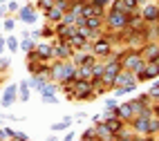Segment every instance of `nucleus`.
<instances>
[{
  "mask_svg": "<svg viewBox=\"0 0 159 141\" xmlns=\"http://www.w3.org/2000/svg\"><path fill=\"white\" fill-rule=\"evenodd\" d=\"M74 72H76V65H74L72 61H56V63H52V81H56V83L74 81Z\"/></svg>",
  "mask_w": 159,
  "mask_h": 141,
  "instance_id": "1",
  "label": "nucleus"
},
{
  "mask_svg": "<svg viewBox=\"0 0 159 141\" xmlns=\"http://www.w3.org/2000/svg\"><path fill=\"white\" fill-rule=\"evenodd\" d=\"M123 70L121 61H105V67H103V76H101V83L103 88H114V81L119 76V72Z\"/></svg>",
  "mask_w": 159,
  "mask_h": 141,
  "instance_id": "2",
  "label": "nucleus"
},
{
  "mask_svg": "<svg viewBox=\"0 0 159 141\" xmlns=\"http://www.w3.org/2000/svg\"><path fill=\"white\" fill-rule=\"evenodd\" d=\"M121 65H123V70H130L134 74H139L146 67V61H143V56L139 54V49H137V52H125L123 58H121Z\"/></svg>",
  "mask_w": 159,
  "mask_h": 141,
  "instance_id": "3",
  "label": "nucleus"
},
{
  "mask_svg": "<svg viewBox=\"0 0 159 141\" xmlns=\"http://www.w3.org/2000/svg\"><path fill=\"white\" fill-rule=\"evenodd\" d=\"M97 96V92H94L92 88V81H85V79H79V81H74V99H79V101H90Z\"/></svg>",
  "mask_w": 159,
  "mask_h": 141,
  "instance_id": "4",
  "label": "nucleus"
},
{
  "mask_svg": "<svg viewBox=\"0 0 159 141\" xmlns=\"http://www.w3.org/2000/svg\"><path fill=\"white\" fill-rule=\"evenodd\" d=\"M103 20H105V25H108V29H125V23H128V14L116 11V9H110V11L103 16Z\"/></svg>",
  "mask_w": 159,
  "mask_h": 141,
  "instance_id": "5",
  "label": "nucleus"
},
{
  "mask_svg": "<svg viewBox=\"0 0 159 141\" xmlns=\"http://www.w3.org/2000/svg\"><path fill=\"white\" fill-rule=\"evenodd\" d=\"M72 54H74V49L70 47L67 40H56L54 45H52V58L54 61H70Z\"/></svg>",
  "mask_w": 159,
  "mask_h": 141,
  "instance_id": "6",
  "label": "nucleus"
},
{
  "mask_svg": "<svg viewBox=\"0 0 159 141\" xmlns=\"http://www.w3.org/2000/svg\"><path fill=\"white\" fill-rule=\"evenodd\" d=\"M92 54L94 56H110L112 54V43L105 38V36H101V38H97L94 40V45H92Z\"/></svg>",
  "mask_w": 159,
  "mask_h": 141,
  "instance_id": "7",
  "label": "nucleus"
},
{
  "mask_svg": "<svg viewBox=\"0 0 159 141\" xmlns=\"http://www.w3.org/2000/svg\"><path fill=\"white\" fill-rule=\"evenodd\" d=\"M18 18L23 20V23H27V25H34L36 20H38V14H36V7H34V5L20 7V9H18Z\"/></svg>",
  "mask_w": 159,
  "mask_h": 141,
  "instance_id": "8",
  "label": "nucleus"
},
{
  "mask_svg": "<svg viewBox=\"0 0 159 141\" xmlns=\"http://www.w3.org/2000/svg\"><path fill=\"white\" fill-rule=\"evenodd\" d=\"M139 54L143 56V61L146 63H150V61H155L157 58V54H159V43H143V47L139 49Z\"/></svg>",
  "mask_w": 159,
  "mask_h": 141,
  "instance_id": "9",
  "label": "nucleus"
},
{
  "mask_svg": "<svg viewBox=\"0 0 159 141\" xmlns=\"http://www.w3.org/2000/svg\"><path fill=\"white\" fill-rule=\"evenodd\" d=\"M157 76H159V67L155 63H146V67L137 74V83H139V81H152Z\"/></svg>",
  "mask_w": 159,
  "mask_h": 141,
  "instance_id": "10",
  "label": "nucleus"
},
{
  "mask_svg": "<svg viewBox=\"0 0 159 141\" xmlns=\"http://www.w3.org/2000/svg\"><path fill=\"white\" fill-rule=\"evenodd\" d=\"M18 99V85H9V88L2 92V99H0V103H2V107H11Z\"/></svg>",
  "mask_w": 159,
  "mask_h": 141,
  "instance_id": "11",
  "label": "nucleus"
},
{
  "mask_svg": "<svg viewBox=\"0 0 159 141\" xmlns=\"http://www.w3.org/2000/svg\"><path fill=\"white\" fill-rule=\"evenodd\" d=\"M141 18H143L146 25H155L157 20H159V7H157V5H148V7H143Z\"/></svg>",
  "mask_w": 159,
  "mask_h": 141,
  "instance_id": "12",
  "label": "nucleus"
},
{
  "mask_svg": "<svg viewBox=\"0 0 159 141\" xmlns=\"http://www.w3.org/2000/svg\"><path fill=\"white\" fill-rule=\"evenodd\" d=\"M67 43H70V47H72L74 52H76V49H83V47H88V38L83 36L79 29H76V31H74V34L67 38Z\"/></svg>",
  "mask_w": 159,
  "mask_h": 141,
  "instance_id": "13",
  "label": "nucleus"
},
{
  "mask_svg": "<svg viewBox=\"0 0 159 141\" xmlns=\"http://www.w3.org/2000/svg\"><path fill=\"white\" fill-rule=\"evenodd\" d=\"M63 14H65V11H63L61 7L52 5L47 11H45V18H47V23H49V25H56V23H61V20H63Z\"/></svg>",
  "mask_w": 159,
  "mask_h": 141,
  "instance_id": "14",
  "label": "nucleus"
},
{
  "mask_svg": "<svg viewBox=\"0 0 159 141\" xmlns=\"http://www.w3.org/2000/svg\"><path fill=\"white\" fill-rule=\"evenodd\" d=\"M116 116H119V119H123V121H132V116H134L132 101H130V103H123V105H119V110H116Z\"/></svg>",
  "mask_w": 159,
  "mask_h": 141,
  "instance_id": "15",
  "label": "nucleus"
},
{
  "mask_svg": "<svg viewBox=\"0 0 159 141\" xmlns=\"http://www.w3.org/2000/svg\"><path fill=\"white\" fill-rule=\"evenodd\" d=\"M36 54H38V61H49L52 58V45L47 43H36Z\"/></svg>",
  "mask_w": 159,
  "mask_h": 141,
  "instance_id": "16",
  "label": "nucleus"
},
{
  "mask_svg": "<svg viewBox=\"0 0 159 141\" xmlns=\"http://www.w3.org/2000/svg\"><path fill=\"white\" fill-rule=\"evenodd\" d=\"M103 25H105L103 16H90V18L85 20V27H88L90 31H101V29H103Z\"/></svg>",
  "mask_w": 159,
  "mask_h": 141,
  "instance_id": "17",
  "label": "nucleus"
},
{
  "mask_svg": "<svg viewBox=\"0 0 159 141\" xmlns=\"http://www.w3.org/2000/svg\"><path fill=\"white\" fill-rule=\"evenodd\" d=\"M72 121H74L72 116H65L63 121H56V123H52V132H63V130H67V128L72 125Z\"/></svg>",
  "mask_w": 159,
  "mask_h": 141,
  "instance_id": "18",
  "label": "nucleus"
},
{
  "mask_svg": "<svg viewBox=\"0 0 159 141\" xmlns=\"http://www.w3.org/2000/svg\"><path fill=\"white\" fill-rule=\"evenodd\" d=\"M137 90V83H128V85H114V96H123V94H128Z\"/></svg>",
  "mask_w": 159,
  "mask_h": 141,
  "instance_id": "19",
  "label": "nucleus"
},
{
  "mask_svg": "<svg viewBox=\"0 0 159 141\" xmlns=\"http://www.w3.org/2000/svg\"><path fill=\"white\" fill-rule=\"evenodd\" d=\"M29 81H23V83H20L18 85V99L20 101H29Z\"/></svg>",
  "mask_w": 159,
  "mask_h": 141,
  "instance_id": "20",
  "label": "nucleus"
},
{
  "mask_svg": "<svg viewBox=\"0 0 159 141\" xmlns=\"http://www.w3.org/2000/svg\"><path fill=\"white\" fill-rule=\"evenodd\" d=\"M23 43H20V49H25V52H31V49H36V40L31 38L29 34H23Z\"/></svg>",
  "mask_w": 159,
  "mask_h": 141,
  "instance_id": "21",
  "label": "nucleus"
},
{
  "mask_svg": "<svg viewBox=\"0 0 159 141\" xmlns=\"http://www.w3.org/2000/svg\"><path fill=\"white\" fill-rule=\"evenodd\" d=\"M5 45H7V49H9V54H14V52H18L20 49V43L14 38V36H9V38H5Z\"/></svg>",
  "mask_w": 159,
  "mask_h": 141,
  "instance_id": "22",
  "label": "nucleus"
},
{
  "mask_svg": "<svg viewBox=\"0 0 159 141\" xmlns=\"http://www.w3.org/2000/svg\"><path fill=\"white\" fill-rule=\"evenodd\" d=\"M83 141H99V137H97V130H94V128L85 130V132H83Z\"/></svg>",
  "mask_w": 159,
  "mask_h": 141,
  "instance_id": "23",
  "label": "nucleus"
},
{
  "mask_svg": "<svg viewBox=\"0 0 159 141\" xmlns=\"http://www.w3.org/2000/svg\"><path fill=\"white\" fill-rule=\"evenodd\" d=\"M116 110H119V105H116V101H114V99H108V101H105V112L116 114Z\"/></svg>",
  "mask_w": 159,
  "mask_h": 141,
  "instance_id": "24",
  "label": "nucleus"
},
{
  "mask_svg": "<svg viewBox=\"0 0 159 141\" xmlns=\"http://www.w3.org/2000/svg\"><path fill=\"white\" fill-rule=\"evenodd\" d=\"M52 36H56V31H54V27H52V25H47V27L40 29V38H52Z\"/></svg>",
  "mask_w": 159,
  "mask_h": 141,
  "instance_id": "25",
  "label": "nucleus"
},
{
  "mask_svg": "<svg viewBox=\"0 0 159 141\" xmlns=\"http://www.w3.org/2000/svg\"><path fill=\"white\" fill-rule=\"evenodd\" d=\"M52 5H54V0H38V2H36L34 7H38L40 11H47V9H49Z\"/></svg>",
  "mask_w": 159,
  "mask_h": 141,
  "instance_id": "26",
  "label": "nucleus"
},
{
  "mask_svg": "<svg viewBox=\"0 0 159 141\" xmlns=\"http://www.w3.org/2000/svg\"><path fill=\"white\" fill-rule=\"evenodd\" d=\"M90 2H92L94 7H99V9H103V7H110V2H112V0H90Z\"/></svg>",
  "mask_w": 159,
  "mask_h": 141,
  "instance_id": "27",
  "label": "nucleus"
},
{
  "mask_svg": "<svg viewBox=\"0 0 159 141\" xmlns=\"http://www.w3.org/2000/svg\"><path fill=\"white\" fill-rule=\"evenodd\" d=\"M148 94H150V99H157L159 101V83H155L150 90H148Z\"/></svg>",
  "mask_w": 159,
  "mask_h": 141,
  "instance_id": "28",
  "label": "nucleus"
},
{
  "mask_svg": "<svg viewBox=\"0 0 159 141\" xmlns=\"http://www.w3.org/2000/svg\"><path fill=\"white\" fill-rule=\"evenodd\" d=\"M14 27H16V23H14L11 18H7L5 23H2V29H7V31H14Z\"/></svg>",
  "mask_w": 159,
  "mask_h": 141,
  "instance_id": "29",
  "label": "nucleus"
},
{
  "mask_svg": "<svg viewBox=\"0 0 159 141\" xmlns=\"http://www.w3.org/2000/svg\"><path fill=\"white\" fill-rule=\"evenodd\" d=\"M9 67V58H0V72Z\"/></svg>",
  "mask_w": 159,
  "mask_h": 141,
  "instance_id": "30",
  "label": "nucleus"
},
{
  "mask_svg": "<svg viewBox=\"0 0 159 141\" xmlns=\"http://www.w3.org/2000/svg\"><path fill=\"white\" fill-rule=\"evenodd\" d=\"M18 9H20V5H16V2H9L7 5V11H18Z\"/></svg>",
  "mask_w": 159,
  "mask_h": 141,
  "instance_id": "31",
  "label": "nucleus"
},
{
  "mask_svg": "<svg viewBox=\"0 0 159 141\" xmlns=\"http://www.w3.org/2000/svg\"><path fill=\"white\" fill-rule=\"evenodd\" d=\"M43 101H45V103H58L56 94H54V96H43Z\"/></svg>",
  "mask_w": 159,
  "mask_h": 141,
  "instance_id": "32",
  "label": "nucleus"
},
{
  "mask_svg": "<svg viewBox=\"0 0 159 141\" xmlns=\"http://www.w3.org/2000/svg\"><path fill=\"white\" fill-rule=\"evenodd\" d=\"M14 139H16V141H27V134H23V132H16V134H14Z\"/></svg>",
  "mask_w": 159,
  "mask_h": 141,
  "instance_id": "33",
  "label": "nucleus"
},
{
  "mask_svg": "<svg viewBox=\"0 0 159 141\" xmlns=\"http://www.w3.org/2000/svg\"><path fill=\"white\" fill-rule=\"evenodd\" d=\"M74 137H76V134H74V132H67L65 137H63V141H74Z\"/></svg>",
  "mask_w": 159,
  "mask_h": 141,
  "instance_id": "34",
  "label": "nucleus"
},
{
  "mask_svg": "<svg viewBox=\"0 0 159 141\" xmlns=\"http://www.w3.org/2000/svg\"><path fill=\"white\" fill-rule=\"evenodd\" d=\"M5 47H7V45H5V38H2V36H0V54H2V52H5Z\"/></svg>",
  "mask_w": 159,
  "mask_h": 141,
  "instance_id": "35",
  "label": "nucleus"
},
{
  "mask_svg": "<svg viewBox=\"0 0 159 141\" xmlns=\"http://www.w3.org/2000/svg\"><path fill=\"white\" fill-rule=\"evenodd\" d=\"M47 141H58V139H56V132H54V134H52V137H49Z\"/></svg>",
  "mask_w": 159,
  "mask_h": 141,
  "instance_id": "36",
  "label": "nucleus"
},
{
  "mask_svg": "<svg viewBox=\"0 0 159 141\" xmlns=\"http://www.w3.org/2000/svg\"><path fill=\"white\" fill-rule=\"evenodd\" d=\"M150 63H155L157 67H159V54H157V58H155V61H150Z\"/></svg>",
  "mask_w": 159,
  "mask_h": 141,
  "instance_id": "37",
  "label": "nucleus"
},
{
  "mask_svg": "<svg viewBox=\"0 0 159 141\" xmlns=\"http://www.w3.org/2000/svg\"><path fill=\"white\" fill-rule=\"evenodd\" d=\"M0 2H5V0H0Z\"/></svg>",
  "mask_w": 159,
  "mask_h": 141,
  "instance_id": "38",
  "label": "nucleus"
},
{
  "mask_svg": "<svg viewBox=\"0 0 159 141\" xmlns=\"http://www.w3.org/2000/svg\"><path fill=\"white\" fill-rule=\"evenodd\" d=\"M0 29H2V25H0Z\"/></svg>",
  "mask_w": 159,
  "mask_h": 141,
  "instance_id": "39",
  "label": "nucleus"
},
{
  "mask_svg": "<svg viewBox=\"0 0 159 141\" xmlns=\"http://www.w3.org/2000/svg\"><path fill=\"white\" fill-rule=\"evenodd\" d=\"M14 141H16V139H14Z\"/></svg>",
  "mask_w": 159,
  "mask_h": 141,
  "instance_id": "40",
  "label": "nucleus"
}]
</instances>
